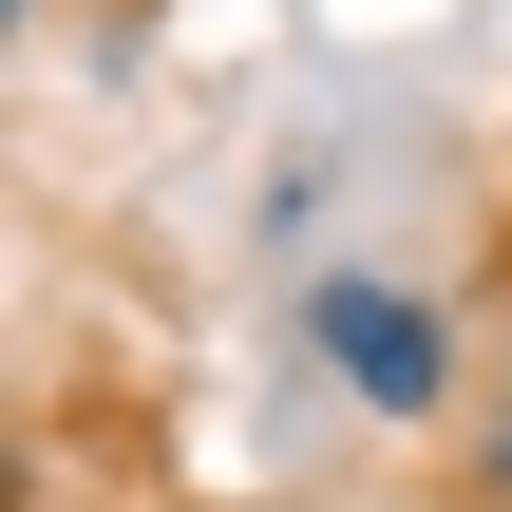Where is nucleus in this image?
<instances>
[{
    "label": "nucleus",
    "mask_w": 512,
    "mask_h": 512,
    "mask_svg": "<svg viewBox=\"0 0 512 512\" xmlns=\"http://www.w3.org/2000/svg\"><path fill=\"white\" fill-rule=\"evenodd\" d=\"M304 361H323L342 418H380V437H475V399H494V361L456 342V304H437V285H380V266L304 285Z\"/></svg>",
    "instance_id": "f257e3e1"
},
{
    "label": "nucleus",
    "mask_w": 512,
    "mask_h": 512,
    "mask_svg": "<svg viewBox=\"0 0 512 512\" xmlns=\"http://www.w3.org/2000/svg\"><path fill=\"white\" fill-rule=\"evenodd\" d=\"M456 475H475V512H512V361H494V399H475V437H456Z\"/></svg>",
    "instance_id": "f03ea898"
},
{
    "label": "nucleus",
    "mask_w": 512,
    "mask_h": 512,
    "mask_svg": "<svg viewBox=\"0 0 512 512\" xmlns=\"http://www.w3.org/2000/svg\"><path fill=\"white\" fill-rule=\"evenodd\" d=\"M494 266H512V228H494Z\"/></svg>",
    "instance_id": "7ed1b4c3"
}]
</instances>
